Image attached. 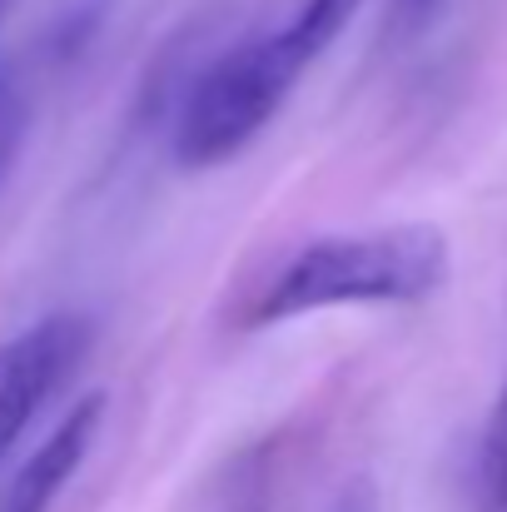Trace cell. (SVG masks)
I'll return each mask as SVG.
<instances>
[{
    "instance_id": "3",
    "label": "cell",
    "mask_w": 507,
    "mask_h": 512,
    "mask_svg": "<svg viewBox=\"0 0 507 512\" xmlns=\"http://www.w3.org/2000/svg\"><path fill=\"white\" fill-rule=\"evenodd\" d=\"M95 343V324L85 314H45L20 334L0 339V463L15 453L35 413L60 393V383L80 368Z\"/></svg>"
},
{
    "instance_id": "4",
    "label": "cell",
    "mask_w": 507,
    "mask_h": 512,
    "mask_svg": "<svg viewBox=\"0 0 507 512\" xmlns=\"http://www.w3.org/2000/svg\"><path fill=\"white\" fill-rule=\"evenodd\" d=\"M105 393H85L75 398V408L45 433V443H35V453L5 478L0 488V512H50L55 498L65 493V483L80 473V463L90 458L100 423H105Z\"/></svg>"
},
{
    "instance_id": "6",
    "label": "cell",
    "mask_w": 507,
    "mask_h": 512,
    "mask_svg": "<svg viewBox=\"0 0 507 512\" xmlns=\"http://www.w3.org/2000/svg\"><path fill=\"white\" fill-rule=\"evenodd\" d=\"M25 130H30V90H25V75L0 60V184L15 165L20 145H25Z\"/></svg>"
},
{
    "instance_id": "8",
    "label": "cell",
    "mask_w": 507,
    "mask_h": 512,
    "mask_svg": "<svg viewBox=\"0 0 507 512\" xmlns=\"http://www.w3.org/2000/svg\"><path fill=\"white\" fill-rule=\"evenodd\" d=\"M329 512H378V493H373V483H368V478L343 483V493L334 498V508Z\"/></svg>"
},
{
    "instance_id": "5",
    "label": "cell",
    "mask_w": 507,
    "mask_h": 512,
    "mask_svg": "<svg viewBox=\"0 0 507 512\" xmlns=\"http://www.w3.org/2000/svg\"><path fill=\"white\" fill-rule=\"evenodd\" d=\"M269 498H274V478H269V448L254 443L244 448L239 458H229L214 498H209V512H269Z\"/></svg>"
},
{
    "instance_id": "10",
    "label": "cell",
    "mask_w": 507,
    "mask_h": 512,
    "mask_svg": "<svg viewBox=\"0 0 507 512\" xmlns=\"http://www.w3.org/2000/svg\"><path fill=\"white\" fill-rule=\"evenodd\" d=\"M413 5H433V0H413Z\"/></svg>"
},
{
    "instance_id": "1",
    "label": "cell",
    "mask_w": 507,
    "mask_h": 512,
    "mask_svg": "<svg viewBox=\"0 0 507 512\" xmlns=\"http://www.w3.org/2000/svg\"><path fill=\"white\" fill-rule=\"evenodd\" d=\"M368 0H299L279 25L254 30L209 60L179 100L174 160L184 170H214L254 145L294 95L299 75L358 20Z\"/></svg>"
},
{
    "instance_id": "9",
    "label": "cell",
    "mask_w": 507,
    "mask_h": 512,
    "mask_svg": "<svg viewBox=\"0 0 507 512\" xmlns=\"http://www.w3.org/2000/svg\"><path fill=\"white\" fill-rule=\"evenodd\" d=\"M10 5H15V0H0V20H5V15H10Z\"/></svg>"
},
{
    "instance_id": "7",
    "label": "cell",
    "mask_w": 507,
    "mask_h": 512,
    "mask_svg": "<svg viewBox=\"0 0 507 512\" xmlns=\"http://www.w3.org/2000/svg\"><path fill=\"white\" fill-rule=\"evenodd\" d=\"M478 478H483V498L493 512H507V383L493 403L488 433H483V458H478Z\"/></svg>"
},
{
    "instance_id": "2",
    "label": "cell",
    "mask_w": 507,
    "mask_h": 512,
    "mask_svg": "<svg viewBox=\"0 0 507 512\" xmlns=\"http://www.w3.org/2000/svg\"><path fill=\"white\" fill-rule=\"evenodd\" d=\"M453 249L438 224H383L304 239L249 299L244 329L309 319L324 309L423 304L448 284Z\"/></svg>"
}]
</instances>
